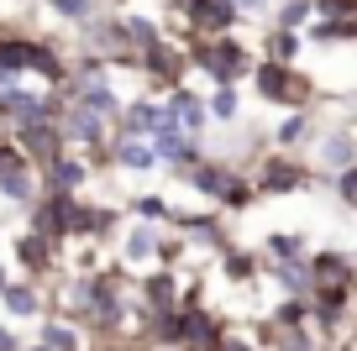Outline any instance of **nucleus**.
Segmentation results:
<instances>
[{
    "mask_svg": "<svg viewBox=\"0 0 357 351\" xmlns=\"http://www.w3.org/2000/svg\"><path fill=\"white\" fill-rule=\"evenodd\" d=\"M11 267L16 278H32V283H58L68 273V247L63 242H47L37 231H16L11 236Z\"/></svg>",
    "mask_w": 357,
    "mask_h": 351,
    "instance_id": "20e7f679",
    "label": "nucleus"
},
{
    "mask_svg": "<svg viewBox=\"0 0 357 351\" xmlns=\"http://www.w3.org/2000/svg\"><path fill=\"white\" fill-rule=\"evenodd\" d=\"M305 53V32H284V26H268L263 32V53L257 58H273V63H294Z\"/></svg>",
    "mask_w": 357,
    "mask_h": 351,
    "instance_id": "2f4dec72",
    "label": "nucleus"
},
{
    "mask_svg": "<svg viewBox=\"0 0 357 351\" xmlns=\"http://www.w3.org/2000/svg\"><path fill=\"white\" fill-rule=\"evenodd\" d=\"M132 299L142 309H178V299H184V273L178 267H142L132 283Z\"/></svg>",
    "mask_w": 357,
    "mask_h": 351,
    "instance_id": "ddd939ff",
    "label": "nucleus"
},
{
    "mask_svg": "<svg viewBox=\"0 0 357 351\" xmlns=\"http://www.w3.org/2000/svg\"><path fill=\"white\" fill-rule=\"evenodd\" d=\"M252 205H257V184H252L247 168H236V178L226 184V194L215 199V210H221V215H242V210H252Z\"/></svg>",
    "mask_w": 357,
    "mask_h": 351,
    "instance_id": "473e14b6",
    "label": "nucleus"
},
{
    "mask_svg": "<svg viewBox=\"0 0 357 351\" xmlns=\"http://www.w3.org/2000/svg\"><path fill=\"white\" fill-rule=\"evenodd\" d=\"M315 288H357L352 252H342V247H321V252H310V294H315Z\"/></svg>",
    "mask_w": 357,
    "mask_h": 351,
    "instance_id": "a211bd4d",
    "label": "nucleus"
},
{
    "mask_svg": "<svg viewBox=\"0 0 357 351\" xmlns=\"http://www.w3.org/2000/svg\"><path fill=\"white\" fill-rule=\"evenodd\" d=\"M16 147H22L26 157H32V168L43 173V168H53L58 157L68 153V142H63V126L58 121H26V126H16Z\"/></svg>",
    "mask_w": 357,
    "mask_h": 351,
    "instance_id": "f8f14e48",
    "label": "nucleus"
},
{
    "mask_svg": "<svg viewBox=\"0 0 357 351\" xmlns=\"http://www.w3.org/2000/svg\"><path fill=\"white\" fill-rule=\"evenodd\" d=\"M0 315L11 325H37L47 315V288L32 283V278H11V288L0 294Z\"/></svg>",
    "mask_w": 357,
    "mask_h": 351,
    "instance_id": "dca6fc26",
    "label": "nucleus"
},
{
    "mask_svg": "<svg viewBox=\"0 0 357 351\" xmlns=\"http://www.w3.org/2000/svg\"><path fill=\"white\" fill-rule=\"evenodd\" d=\"M231 6L242 11V22H247V16H268V11H273V0H231Z\"/></svg>",
    "mask_w": 357,
    "mask_h": 351,
    "instance_id": "a19ab883",
    "label": "nucleus"
},
{
    "mask_svg": "<svg viewBox=\"0 0 357 351\" xmlns=\"http://www.w3.org/2000/svg\"><path fill=\"white\" fill-rule=\"evenodd\" d=\"M352 163H357V126L352 121L321 126V136H315V147H310V168L321 178H331V173H342V168H352Z\"/></svg>",
    "mask_w": 357,
    "mask_h": 351,
    "instance_id": "6e6552de",
    "label": "nucleus"
},
{
    "mask_svg": "<svg viewBox=\"0 0 357 351\" xmlns=\"http://www.w3.org/2000/svg\"><path fill=\"white\" fill-rule=\"evenodd\" d=\"M74 105H84V110H95L100 121H111L116 126V116H121V105H126V95L116 89V79H95V84H84L74 95Z\"/></svg>",
    "mask_w": 357,
    "mask_h": 351,
    "instance_id": "bb28decb",
    "label": "nucleus"
},
{
    "mask_svg": "<svg viewBox=\"0 0 357 351\" xmlns=\"http://www.w3.org/2000/svg\"><path fill=\"white\" fill-rule=\"evenodd\" d=\"M352 267H357V247H352Z\"/></svg>",
    "mask_w": 357,
    "mask_h": 351,
    "instance_id": "49530a36",
    "label": "nucleus"
},
{
    "mask_svg": "<svg viewBox=\"0 0 357 351\" xmlns=\"http://www.w3.org/2000/svg\"><path fill=\"white\" fill-rule=\"evenodd\" d=\"M89 351H111V346H89Z\"/></svg>",
    "mask_w": 357,
    "mask_h": 351,
    "instance_id": "a18cd8bd",
    "label": "nucleus"
},
{
    "mask_svg": "<svg viewBox=\"0 0 357 351\" xmlns=\"http://www.w3.org/2000/svg\"><path fill=\"white\" fill-rule=\"evenodd\" d=\"M236 178V163H226V157H200V163L190 168V173L178 178V184L190 189L195 199H205V205H215V199L226 194V184Z\"/></svg>",
    "mask_w": 357,
    "mask_h": 351,
    "instance_id": "6ab92c4d",
    "label": "nucleus"
},
{
    "mask_svg": "<svg viewBox=\"0 0 357 351\" xmlns=\"http://www.w3.org/2000/svg\"><path fill=\"white\" fill-rule=\"evenodd\" d=\"M247 84H252V95L263 100V105H273V110H315V100H321L315 79L305 74L300 63H273V58H257L252 74H247Z\"/></svg>",
    "mask_w": 357,
    "mask_h": 351,
    "instance_id": "f257e3e1",
    "label": "nucleus"
},
{
    "mask_svg": "<svg viewBox=\"0 0 357 351\" xmlns=\"http://www.w3.org/2000/svg\"><path fill=\"white\" fill-rule=\"evenodd\" d=\"M22 351H47V346H43V341H26V346H22Z\"/></svg>",
    "mask_w": 357,
    "mask_h": 351,
    "instance_id": "c03bdc74",
    "label": "nucleus"
},
{
    "mask_svg": "<svg viewBox=\"0 0 357 351\" xmlns=\"http://www.w3.org/2000/svg\"><path fill=\"white\" fill-rule=\"evenodd\" d=\"M205 110H211V121L236 126V121H242V84H211V95H205Z\"/></svg>",
    "mask_w": 357,
    "mask_h": 351,
    "instance_id": "7c9ffc66",
    "label": "nucleus"
},
{
    "mask_svg": "<svg viewBox=\"0 0 357 351\" xmlns=\"http://www.w3.org/2000/svg\"><path fill=\"white\" fill-rule=\"evenodd\" d=\"M121 231V205H95L79 194L74 199V226H68V247H105Z\"/></svg>",
    "mask_w": 357,
    "mask_h": 351,
    "instance_id": "0eeeda50",
    "label": "nucleus"
},
{
    "mask_svg": "<svg viewBox=\"0 0 357 351\" xmlns=\"http://www.w3.org/2000/svg\"><path fill=\"white\" fill-rule=\"evenodd\" d=\"M163 116L178 126V132H190V136H205V126H211V110H205V95H195L190 84H178L163 95Z\"/></svg>",
    "mask_w": 357,
    "mask_h": 351,
    "instance_id": "aec40b11",
    "label": "nucleus"
},
{
    "mask_svg": "<svg viewBox=\"0 0 357 351\" xmlns=\"http://www.w3.org/2000/svg\"><path fill=\"white\" fill-rule=\"evenodd\" d=\"M142 74H147V84H153L158 95L178 89L184 79L195 74V68H190V47H184V42H168V37H163L158 47H147V53H142Z\"/></svg>",
    "mask_w": 357,
    "mask_h": 351,
    "instance_id": "1a4fd4ad",
    "label": "nucleus"
},
{
    "mask_svg": "<svg viewBox=\"0 0 357 351\" xmlns=\"http://www.w3.org/2000/svg\"><path fill=\"white\" fill-rule=\"evenodd\" d=\"M273 153H294V157H305L315 147V136H321V116L315 110H284V121L273 126Z\"/></svg>",
    "mask_w": 357,
    "mask_h": 351,
    "instance_id": "f3484780",
    "label": "nucleus"
},
{
    "mask_svg": "<svg viewBox=\"0 0 357 351\" xmlns=\"http://www.w3.org/2000/svg\"><path fill=\"white\" fill-rule=\"evenodd\" d=\"M184 47H190V68H200L211 84H242L257 63V53L236 32L231 37H184Z\"/></svg>",
    "mask_w": 357,
    "mask_h": 351,
    "instance_id": "f03ea898",
    "label": "nucleus"
},
{
    "mask_svg": "<svg viewBox=\"0 0 357 351\" xmlns=\"http://www.w3.org/2000/svg\"><path fill=\"white\" fill-rule=\"evenodd\" d=\"M174 199H168V194H153V189H142V194H132V199H126V215H132V220H147V226H168V231H174Z\"/></svg>",
    "mask_w": 357,
    "mask_h": 351,
    "instance_id": "c85d7f7f",
    "label": "nucleus"
},
{
    "mask_svg": "<svg viewBox=\"0 0 357 351\" xmlns=\"http://www.w3.org/2000/svg\"><path fill=\"white\" fill-rule=\"evenodd\" d=\"M321 184H326V189H331V194H336V199H342V205H347V210H352V205H357V163H352V168H342V173H331V178H321Z\"/></svg>",
    "mask_w": 357,
    "mask_h": 351,
    "instance_id": "58836bf2",
    "label": "nucleus"
},
{
    "mask_svg": "<svg viewBox=\"0 0 357 351\" xmlns=\"http://www.w3.org/2000/svg\"><path fill=\"white\" fill-rule=\"evenodd\" d=\"M231 215H221V210H174V231L190 242V252H200V257H221L226 247H236V236H231V226H226Z\"/></svg>",
    "mask_w": 357,
    "mask_h": 351,
    "instance_id": "423d86ee",
    "label": "nucleus"
},
{
    "mask_svg": "<svg viewBox=\"0 0 357 351\" xmlns=\"http://www.w3.org/2000/svg\"><path fill=\"white\" fill-rule=\"evenodd\" d=\"M158 121H163V100H153V95H126V105H121V116H116L111 136H153Z\"/></svg>",
    "mask_w": 357,
    "mask_h": 351,
    "instance_id": "4be33fe9",
    "label": "nucleus"
},
{
    "mask_svg": "<svg viewBox=\"0 0 357 351\" xmlns=\"http://www.w3.org/2000/svg\"><path fill=\"white\" fill-rule=\"evenodd\" d=\"M215 351H263V325H226Z\"/></svg>",
    "mask_w": 357,
    "mask_h": 351,
    "instance_id": "4c0bfd02",
    "label": "nucleus"
},
{
    "mask_svg": "<svg viewBox=\"0 0 357 351\" xmlns=\"http://www.w3.org/2000/svg\"><path fill=\"white\" fill-rule=\"evenodd\" d=\"M247 173L257 184V199H289V194H305V189L321 184L310 157H294V153H263Z\"/></svg>",
    "mask_w": 357,
    "mask_h": 351,
    "instance_id": "7ed1b4c3",
    "label": "nucleus"
},
{
    "mask_svg": "<svg viewBox=\"0 0 357 351\" xmlns=\"http://www.w3.org/2000/svg\"><path fill=\"white\" fill-rule=\"evenodd\" d=\"M242 26V11H236L231 0H195L190 16L178 22L184 37H231Z\"/></svg>",
    "mask_w": 357,
    "mask_h": 351,
    "instance_id": "4468645a",
    "label": "nucleus"
},
{
    "mask_svg": "<svg viewBox=\"0 0 357 351\" xmlns=\"http://www.w3.org/2000/svg\"><path fill=\"white\" fill-rule=\"evenodd\" d=\"M257 252H263V263H289V257H310V236H305V231H268Z\"/></svg>",
    "mask_w": 357,
    "mask_h": 351,
    "instance_id": "c756f323",
    "label": "nucleus"
},
{
    "mask_svg": "<svg viewBox=\"0 0 357 351\" xmlns=\"http://www.w3.org/2000/svg\"><path fill=\"white\" fill-rule=\"evenodd\" d=\"M168 226H147V220H132V226L116 231V257H121L126 267H158V247H163Z\"/></svg>",
    "mask_w": 357,
    "mask_h": 351,
    "instance_id": "9d476101",
    "label": "nucleus"
},
{
    "mask_svg": "<svg viewBox=\"0 0 357 351\" xmlns=\"http://www.w3.org/2000/svg\"><path fill=\"white\" fill-rule=\"evenodd\" d=\"M263 278L289 299H310V257H289V263H263Z\"/></svg>",
    "mask_w": 357,
    "mask_h": 351,
    "instance_id": "393cba45",
    "label": "nucleus"
},
{
    "mask_svg": "<svg viewBox=\"0 0 357 351\" xmlns=\"http://www.w3.org/2000/svg\"><path fill=\"white\" fill-rule=\"evenodd\" d=\"M215 267H221V283H231V288L263 283V252H252V247H226L215 257Z\"/></svg>",
    "mask_w": 357,
    "mask_h": 351,
    "instance_id": "5701e85b",
    "label": "nucleus"
},
{
    "mask_svg": "<svg viewBox=\"0 0 357 351\" xmlns=\"http://www.w3.org/2000/svg\"><path fill=\"white\" fill-rule=\"evenodd\" d=\"M190 6H195V0H163V11H168V16H174V26H178V22H184V16H190Z\"/></svg>",
    "mask_w": 357,
    "mask_h": 351,
    "instance_id": "79ce46f5",
    "label": "nucleus"
},
{
    "mask_svg": "<svg viewBox=\"0 0 357 351\" xmlns=\"http://www.w3.org/2000/svg\"><path fill=\"white\" fill-rule=\"evenodd\" d=\"M263 351H336L315 325H263Z\"/></svg>",
    "mask_w": 357,
    "mask_h": 351,
    "instance_id": "b1692460",
    "label": "nucleus"
},
{
    "mask_svg": "<svg viewBox=\"0 0 357 351\" xmlns=\"http://www.w3.org/2000/svg\"><path fill=\"white\" fill-rule=\"evenodd\" d=\"M58 126H63V142H68V153H100L105 142H111V121H100L95 110H84V105H74L68 100V110L58 116Z\"/></svg>",
    "mask_w": 357,
    "mask_h": 351,
    "instance_id": "9b49d317",
    "label": "nucleus"
},
{
    "mask_svg": "<svg viewBox=\"0 0 357 351\" xmlns=\"http://www.w3.org/2000/svg\"><path fill=\"white\" fill-rule=\"evenodd\" d=\"M47 11H53L58 22H68V26H89L100 16V0H47Z\"/></svg>",
    "mask_w": 357,
    "mask_h": 351,
    "instance_id": "e433bc0d",
    "label": "nucleus"
},
{
    "mask_svg": "<svg viewBox=\"0 0 357 351\" xmlns=\"http://www.w3.org/2000/svg\"><path fill=\"white\" fill-rule=\"evenodd\" d=\"M37 341H43L47 351H89V336L74 325V320H58V315L37 320Z\"/></svg>",
    "mask_w": 357,
    "mask_h": 351,
    "instance_id": "cd10ccee",
    "label": "nucleus"
},
{
    "mask_svg": "<svg viewBox=\"0 0 357 351\" xmlns=\"http://www.w3.org/2000/svg\"><path fill=\"white\" fill-rule=\"evenodd\" d=\"M95 168H89L84 153H63L53 168H43V194H84Z\"/></svg>",
    "mask_w": 357,
    "mask_h": 351,
    "instance_id": "412c9836",
    "label": "nucleus"
},
{
    "mask_svg": "<svg viewBox=\"0 0 357 351\" xmlns=\"http://www.w3.org/2000/svg\"><path fill=\"white\" fill-rule=\"evenodd\" d=\"M43 194V173L32 168V157L16 147L11 132H0V199L11 210H32Z\"/></svg>",
    "mask_w": 357,
    "mask_h": 351,
    "instance_id": "39448f33",
    "label": "nucleus"
},
{
    "mask_svg": "<svg viewBox=\"0 0 357 351\" xmlns=\"http://www.w3.org/2000/svg\"><path fill=\"white\" fill-rule=\"evenodd\" d=\"M121 26H126V42H132L137 53H147V47L163 42V26H158L147 11H121Z\"/></svg>",
    "mask_w": 357,
    "mask_h": 351,
    "instance_id": "f704fd0d",
    "label": "nucleus"
},
{
    "mask_svg": "<svg viewBox=\"0 0 357 351\" xmlns=\"http://www.w3.org/2000/svg\"><path fill=\"white\" fill-rule=\"evenodd\" d=\"M22 346H26L22 325H11V320H0V351H22Z\"/></svg>",
    "mask_w": 357,
    "mask_h": 351,
    "instance_id": "ea45409f",
    "label": "nucleus"
},
{
    "mask_svg": "<svg viewBox=\"0 0 357 351\" xmlns=\"http://www.w3.org/2000/svg\"><path fill=\"white\" fill-rule=\"evenodd\" d=\"M315 22V0H273L268 26H284V32H305Z\"/></svg>",
    "mask_w": 357,
    "mask_h": 351,
    "instance_id": "72a5a7b5",
    "label": "nucleus"
},
{
    "mask_svg": "<svg viewBox=\"0 0 357 351\" xmlns=\"http://www.w3.org/2000/svg\"><path fill=\"white\" fill-rule=\"evenodd\" d=\"M263 325H310V299H289V294H279V304L263 315Z\"/></svg>",
    "mask_w": 357,
    "mask_h": 351,
    "instance_id": "c9c22d12",
    "label": "nucleus"
},
{
    "mask_svg": "<svg viewBox=\"0 0 357 351\" xmlns=\"http://www.w3.org/2000/svg\"><path fill=\"white\" fill-rule=\"evenodd\" d=\"M74 199H79V194H37V205L26 210V231H37V236H47V242H63V247H68Z\"/></svg>",
    "mask_w": 357,
    "mask_h": 351,
    "instance_id": "2eb2a0df",
    "label": "nucleus"
},
{
    "mask_svg": "<svg viewBox=\"0 0 357 351\" xmlns=\"http://www.w3.org/2000/svg\"><path fill=\"white\" fill-rule=\"evenodd\" d=\"M11 278H16V267H11V263H0V294L11 288Z\"/></svg>",
    "mask_w": 357,
    "mask_h": 351,
    "instance_id": "37998d69",
    "label": "nucleus"
},
{
    "mask_svg": "<svg viewBox=\"0 0 357 351\" xmlns=\"http://www.w3.org/2000/svg\"><path fill=\"white\" fill-rule=\"evenodd\" d=\"M111 168H121V173H153L158 153L147 136H111Z\"/></svg>",
    "mask_w": 357,
    "mask_h": 351,
    "instance_id": "a878e982",
    "label": "nucleus"
}]
</instances>
